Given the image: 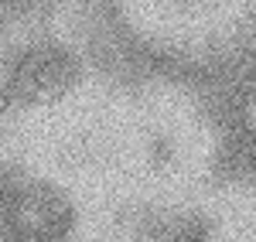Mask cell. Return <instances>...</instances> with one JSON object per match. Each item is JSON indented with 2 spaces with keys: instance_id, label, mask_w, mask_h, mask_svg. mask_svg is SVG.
I'll use <instances>...</instances> for the list:
<instances>
[{
  "instance_id": "6da1fadb",
  "label": "cell",
  "mask_w": 256,
  "mask_h": 242,
  "mask_svg": "<svg viewBox=\"0 0 256 242\" xmlns=\"http://www.w3.org/2000/svg\"><path fill=\"white\" fill-rule=\"evenodd\" d=\"M242 126H246V133L256 137V85L246 92V99H242Z\"/></svg>"
},
{
  "instance_id": "7a4b0ae2",
  "label": "cell",
  "mask_w": 256,
  "mask_h": 242,
  "mask_svg": "<svg viewBox=\"0 0 256 242\" xmlns=\"http://www.w3.org/2000/svg\"><path fill=\"white\" fill-rule=\"evenodd\" d=\"M253 167H256V161H253Z\"/></svg>"
}]
</instances>
